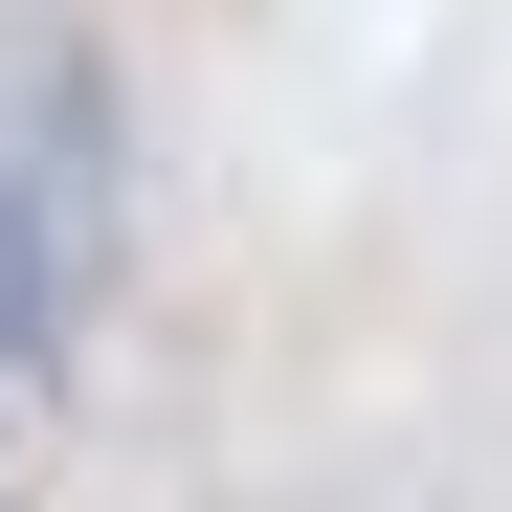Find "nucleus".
Wrapping results in <instances>:
<instances>
[{
  "mask_svg": "<svg viewBox=\"0 0 512 512\" xmlns=\"http://www.w3.org/2000/svg\"><path fill=\"white\" fill-rule=\"evenodd\" d=\"M90 290H112V90L45 67L0 112V379H45Z\"/></svg>",
  "mask_w": 512,
  "mask_h": 512,
  "instance_id": "1",
  "label": "nucleus"
}]
</instances>
